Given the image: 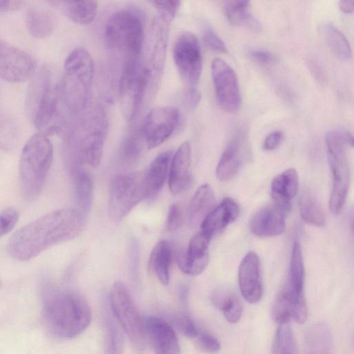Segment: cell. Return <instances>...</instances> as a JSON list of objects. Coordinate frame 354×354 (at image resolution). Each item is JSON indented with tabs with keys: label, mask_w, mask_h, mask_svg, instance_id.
Returning a JSON list of instances; mask_svg holds the SVG:
<instances>
[{
	"label": "cell",
	"mask_w": 354,
	"mask_h": 354,
	"mask_svg": "<svg viewBox=\"0 0 354 354\" xmlns=\"http://www.w3.org/2000/svg\"><path fill=\"white\" fill-rule=\"evenodd\" d=\"M272 354H297L295 339L289 323L279 324L273 341Z\"/></svg>",
	"instance_id": "cell-39"
},
{
	"label": "cell",
	"mask_w": 354,
	"mask_h": 354,
	"mask_svg": "<svg viewBox=\"0 0 354 354\" xmlns=\"http://www.w3.org/2000/svg\"><path fill=\"white\" fill-rule=\"evenodd\" d=\"M301 218L307 223L322 227L326 223V218L322 209L315 197L308 191H304L299 202Z\"/></svg>",
	"instance_id": "cell-35"
},
{
	"label": "cell",
	"mask_w": 354,
	"mask_h": 354,
	"mask_svg": "<svg viewBox=\"0 0 354 354\" xmlns=\"http://www.w3.org/2000/svg\"><path fill=\"white\" fill-rule=\"evenodd\" d=\"M283 133L281 131H274L270 133L263 142V148L266 151L275 149L281 143Z\"/></svg>",
	"instance_id": "cell-48"
},
{
	"label": "cell",
	"mask_w": 354,
	"mask_h": 354,
	"mask_svg": "<svg viewBox=\"0 0 354 354\" xmlns=\"http://www.w3.org/2000/svg\"><path fill=\"white\" fill-rule=\"evenodd\" d=\"M94 63L83 48L73 49L64 63V75L59 84L62 97L68 113L76 115L90 104Z\"/></svg>",
	"instance_id": "cell-4"
},
{
	"label": "cell",
	"mask_w": 354,
	"mask_h": 354,
	"mask_svg": "<svg viewBox=\"0 0 354 354\" xmlns=\"http://www.w3.org/2000/svg\"><path fill=\"white\" fill-rule=\"evenodd\" d=\"M331 348L328 328L322 324L313 326L307 338L306 354H331Z\"/></svg>",
	"instance_id": "cell-36"
},
{
	"label": "cell",
	"mask_w": 354,
	"mask_h": 354,
	"mask_svg": "<svg viewBox=\"0 0 354 354\" xmlns=\"http://www.w3.org/2000/svg\"><path fill=\"white\" fill-rule=\"evenodd\" d=\"M215 197L213 189L209 184L200 186L194 193L188 208V218L190 222L197 223L213 209Z\"/></svg>",
	"instance_id": "cell-30"
},
{
	"label": "cell",
	"mask_w": 354,
	"mask_h": 354,
	"mask_svg": "<svg viewBox=\"0 0 354 354\" xmlns=\"http://www.w3.org/2000/svg\"><path fill=\"white\" fill-rule=\"evenodd\" d=\"M66 134L70 170L83 165L97 168L102 160L108 132V121L104 108L90 104L75 115Z\"/></svg>",
	"instance_id": "cell-2"
},
{
	"label": "cell",
	"mask_w": 354,
	"mask_h": 354,
	"mask_svg": "<svg viewBox=\"0 0 354 354\" xmlns=\"http://www.w3.org/2000/svg\"><path fill=\"white\" fill-rule=\"evenodd\" d=\"M239 213L240 207L237 203L231 198H225L203 219L201 232L212 239L215 234L233 223Z\"/></svg>",
	"instance_id": "cell-21"
},
{
	"label": "cell",
	"mask_w": 354,
	"mask_h": 354,
	"mask_svg": "<svg viewBox=\"0 0 354 354\" xmlns=\"http://www.w3.org/2000/svg\"><path fill=\"white\" fill-rule=\"evenodd\" d=\"M147 198L145 170L115 176L111 180L109 216L122 221L141 201Z\"/></svg>",
	"instance_id": "cell-10"
},
{
	"label": "cell",
	"mask_w": 354,
	"mask_h": 354,
	"mask_svg": "<svg viewBox=\"0 0 354 354\" xmlns=\"http://www.w3.org/2000/svg\"><path fill=\"white\" fill-rule=\"evenodd\" d=\"M212 301L223 312L227 322L236 323L240 319L243 307L234 294L225 290H216L212 294Z\"/></svg>",
	"instance_id": "cell-34"
},
{
	"label": "cell",
	"mask_w": 354,
	"mask_h": 354,
	"mask_svg": "<svg viewBox=\"0 0 354 354\" xmlns=\"http://www.w3.org/2000/svg\"><path fill=\"white\" fill-rule=\"evenodd\" d=\"M171 321L176 327L186 337H196L199 330L191 317L184 312L172 315Z\"/></svg>",
	"instance_id": "cell-41"
},
{
	"label": "cell",
	"mask_w": 354,
	"mask_h": 354,
	"mask_svg": "<svg viewBox=\"0 0 354 354\" xmlns=\"http://www.w3.org/2000/svg\"><path fill=\"white\" fill-rule=\"evenodd\" d=\"M183 223V210L178 203H173L169 206L166 221V229L168 232L178 230Z\"/></svg>",
	"instance_id": "cell-46"
},
{
	"label": "cell",
	"mask_w": 354,
	"mask_h": 354,
	"mask_svg": "<svg viewBox=\"0 0 354 354\" xmlns=\"http://www.w3.org/2000/svg\"><path fill=\"white\" fill-rule=\"evenodd\" d=\"M42 316L47 329L61 339H72L91 322V309L79 293L46 283L41 291Z\"/></svg>",
	"instance_id": "cell-3"
},
{
	"label": "cell",
	"mask_w": 354,
	"mask_h": 354,
	"mask_svg": "<svg viewBox=\"0 0 354 354\" xmlns=\"http://www.w3.org/2000/svg\"><path fill=\"white\" fill-rule=\"evenodd\" d=\"M149 3L158 12V16L169 23L174 19L180 6L179 1H150Z\"/></svg>",
	"instance_id": "cell-42"
},
{
	"label": "cell",
	"mask_w": 354,
	"mask_h": 354,
	"mask_svg": "<svg viewBox=\"0 0 354 354\" xmlns=\"http://www.w3.org/2000/svg\"><path fill=\"white\" fill-rule=\"evenodd\" d=\"M20 140V130L15 120L0 108V149L12 151L17 147Z\"/></svg>",
	"instance_id": "cell-33"
},
{
	"label": "cell",
	"mask_w": 354,
	"mask_h": 354,
	"mask_svg": "<svg viewBox=\"0 0 354 354\" xmlns=\"http://www.w3.org/2000/svg\"><path fill=\"white\" fill-rule=\"evenodd\" d=\"M325 144L333 180L329 207L333 214H337L345 203L351 181L346 151L348 145L342 129L328 131L325 135Z\"/></svg>",
	"instance_id": "cell-7"
},
{
	"label": "cell",
	"mask_w": 354,
	"mask_h": 354,
	"mask_svg": "<svg viewBox=\"0 0 354 354\" xmlns=\"http://www.w3.org/2000/svg\"><path fill=\"white\" fill-rule=\"evenodd\" d=\"M191 162V146L185 141L178 148L170 162L169 187L173 195L181 193L189 184Z\"/></svg>",
	"instance_id": "cell-20"
},
{
	"label": "cell",
	"mask_w": 354,
	"mask_h": 354,
	"mask_svg": "<svg viewBox=\"0 0 354 354\" xmlns=\"http://www.w3.org/2000/svg\"><path fill=\"white\" fill-rule=\"evenodd\" d=\"M118 94L124 116L133 120L147 102V84L141 55L124 59L118 82Z\"/></svg>",
	"instance_id": "cell-11"
},
{
	"label": "cell",
	"mask_w": 354,
	"mask_h": 354,
	"mask_svg": "<svg viewBox=\"0 0 354 354\" xmlns=\"http://www.w3.org/2000/svg\"><path fill=\"white\" fill-rule=\"evenodd\" d=\"M180 118L178 109L173 106H157L147 115L141 130L147 149L158 147L174 133Z\"/></svg>",
	"instance_id": "cell-14"
},
{
	"label": "cell",
	"mask_w": 354,
	"mask_h": 354,
	"mask_svg": "<svg viewBox=\"0 0 354 354\" xmlns=\"http://www.w3.org/2000/svg\"><path fill=\"white\" fill-rule=\"evenodd\" d=\"M85 225V216L79 210L53 211L16 231L8 243V253L15 260L29 261L53 245L76 238Z\"/></svg>",
	"instance_id": "cell-1"
},
{
	"label": "cell",
	"mask_w": 354,
	"mask_h": 354,
	"mask_svg": "<svg viewBox=\"0 0 354 354\" xmlns=\"http://www.w3.org/2000/svg\"><path fill=\"white\" fill-rule=\"evenodd\" d=\"M145 143L141 130L131 133L125 139L121 148L120 158L122 163L129 166L137 160Z\"/></svg>",
	"instance_id": "cell-40"
},
{
	"label": "cell",
	"mask_w": 354,
	"mask_h": 354,
	"mask_svg": "<svg viewBox=\"0 0 354 354\" xmlns=\"http://www.w3.org/2000/svg\"><path fill=\"white\" fill-rule=\"evenodd\" d=\"M146 326L155 354H180L177 335L167 321L151 317L146 319Z\"/></svg>",
	"instance_id": "cell-19"
},
{
	"label": "cell",
	"mask_w": 354,
	"mask_h": 354,
	"mask_svg": "<svg viewBox=\"0 0 354 354\" xmlns=\"http://www.w3.org/2000/svg\"><path fill=\"white\" fill-rule=\"evenodd\" d=\"M304 286V277L288 275L272 308V316L276 323L286 324L291 320L298 324L305 322L307 317V306Z\"/></svg>",
	"instance_id": "cell-12"
},
{
	"label": "cell",
	"mask_w": 354,
	"mask_h": 354,
	"mask_svg": "<svg viewBox=\"0 0 354 354\" xmlns=\"http://www.w3.org/2000/svg\"><path fill=\"white\" fill-rule=\"evenodd\" d=\"M203 40L207 47L212 51L226 53L227 48L221 38L209 27L205 28Z\"/></svg>",
	"instance_id": "cell-43"
},
{
	"label": "cell",
	"mask_w": 354,
	"mask_h": 354,
	"mask_svg": "<svg viewBox=\"0 0 354 354\" xmlns=\"http://www.w3.org/2000/svg\"><path fill=\"white\" fill-rule=\"evenodd\" d=\"M176 252L174 244L166 240L159 241L151 251L149 266L162 285L169 283L170 268Z\"/></svg>",
	"instance_id": "cell-25"
},
{
	"label": "cell",
	"mask_w": 354,
	"mask_h": 354,
	"mask_svg": "<svg viewBox=\"0 0 354 354\" xmlns=\"http://www.w3.org/2000/svg\"><path fill=\"white\" fill-rule=\"evenodd\" d=\"M173 57L179 75L187 87V93L198 90L196 86L202 72V55L197 37L184 32L177 37Z\"/></svg>",
	"instance_id": "cell-13"
},
{
	"label": "cell",
	"mask_w": 354,
	"mask_h": 354,
	"mask_svg": "<svg viewBox=\"0 0 354 354\" xmlns=\"http://www.w3.org/2000/svg\"><path fill=\"white\" fill-rule=\"evenodd\" d=\"M248 55L250 59L263 64H270L276 61L275 55L263 49H252L248 51Z\"/></svg>",
	"instance_id": "cell-47"
},
{
	"label": "cell",
	"mask_w": 354,
	"mask_h": 354,
	"mask_svg": "<svg viewBox=\"0 0 354 354\" xmlns=\"http://www.w3.org/2000/svg\"><path fill=\"white\" fill-rule=\"evenodd\" d=\"M210 240L211 238L199 232L192 237L186 250H176V262L183 273L196 276L203 272L209 261Z\"/></svg>",
	"instance_id": "cell-17"
},
{
	"label": "cell",
	"mask_w": 354,
	"mask_h": 354,
	"mask_svg": "<svg viewBox=\"0 0 354 354\" xmlns=\"http://www.w3.org/2000/svg\"><path fill=\"white\" fill-rule=\"evenodd\" d=\"M250 1L230 0L225 1L224 10L228 21L237 26H243L254 30L261 28L259 21L249 11Z\"/></svg>",
	"instance_id": "cell-31"
},
{
	"label": "cell",
	"mask_w": 354,
	"mask_h": 354,
	"mask_svg": "<svg viewBox=\"0 0 354 354\" xmlns=\"http://www.w3.org/2000/svg\"><path fill=\"white\" fill-rule=\"evenodd\" d=\"M53 159V147L40 133L32 136L23 147L19 160V180L23 198L35 200L41 194Z\"/></svg>",
	"instance_id": "cell-5"
},
{
	"label": "cell",
	"mask_w": 354,
	"mask_h": 354,
	"mask_svg": "<svg viewBox=\"0 0 354 354\" xmlns=\"http://www.w3.org/2000/svg\"><path fill=\"white\" fill-rule=\"evenodd\" d=\"M212 77L217 101L227 112L236 111L241 103L237 75L223 59H214L211 65Z\"/></svg>",
	"instance_id": "cell-16"
},
{
	"label": "cell",
	"mask_w": 354,
	"mask_h": 354,
	"mask_svg": "<svg viewBox=\"0 0 354 354\" xmlns=\"http://www.w3.org/2000/svg\"><path fill=\"white\" fill-rule=\"evenodd\" d=\"M196 337L199 348L205 352L215 353L221 348L219 341L208 332L199 331Z\"/></svg>",
	"instance_id": "cell-44"
},
{
	"label": "cell",
	"mask_w": 354,
	"mask_h": 354,
	"mask_svg": "<svg viewBox=\"0 0 354 354\" xmlns=\"http://www.w3.org/2000/svg\"><path fill=\"white\" fill-rule=\"evenodd\" d=\"M169 22L160 17L154 19L144 42L141 62L147 84V101L155 95L166 59Z\"/></svg>",
	"instance_id": "cell-9"
},
{
	"label": "cell",
	"mask_w": 354,
	"mask_h": 354,
	"mask_svg": "<svg viewBox=\"0 0 354 354\" xmlns=\"http://www.w3.org/2000/svg\"><path fill=\"white\" fill-rule=\"evenodd\" d=\"M109 303L115 320L133 346L140 352L144 351L149 342L146 320L142 317L128 289L122 282L113 284Z\"/></svg>",
	"instance_id": "cell-8"
},
{
	"label": "cell",
	"mask_w": 354,
	"mask_h": 354,
	"mask_svg": "<svg viewBox=\"0 0 354 354\" xmlns=\"http://www.w3.org/2000/svg\"><path fill=\"white\" fill-rule=\"evenodd\" d=\"M299 177L296 170L290 168L276 176L271 183L274 205L286 214L291 209L292 200L297 194Z\"/></svg>",
	"instance_id": "cell-23"
},
{
	"label": "cell",
	"mask_w": 354,
	"mask_h": 354,
	"mask_svg": "<svg viewBox=\"0 0 354 354\" xmlns=\"http://www.w3.org/2000/svg\"><path fill=\"white\" fill-rule=\"evenodd\" d=\"M74 178L75 192L80 212L86 216L90 212L93 198V183L82 167L71 170Z\"/></svg>",
	"instance_id": "cell-32"
},
{
	"label": "cell",
	"mask_w": 354,
	"mask_h": 354,
	"mask_svg": "<svg viewBox=\"0 0 354 354\" xmlns=\"http://www.w3.org/2000/svg\"><path fill=\"white\" fill-rule=\"evenodd\" d=\"M179 298L180 301L185 305L188 298V288L187 286H181L179 290Z\"/></svg>",
	"instance_id": "cell-51"
},
{
	"label": "cell",
	"mask_w": 354,
	"mask_h": 354,
	"mask_svg": "<svg viewBox=\"0 0 354 354\" xmlns=\"http://www.w3.org/2000/svg\"><path fill=\"white\" fill-rule=\"evenodd\" d=\"M37 71V62L27 52L0 41V77L10 82L31 80Z\"/></svg>",
	"instance_id": "cell-15"
},
{
	"label": "cell",
	"mask_w": 354,
	"mask_h": 354,
	"mask_svg": "<svg viewBox=\"0 0 354 354\" xmlns=\"http://www.w3.org/2000/svg\"><path fill=\"white\" fill-rule=\"evenodd\" d=\"M286 214L274 204L257 212L250 221V230L260 237H272L282 234L286 229Z\"/></svg>",
	"instance_id": "cell-22"
},
{
	"label": "cell",
	"mask_w": 354,
	"mask_h": 354,
	"mask_svg": "<svg viewBox=\"0 0 354 354\" xmlns=\"http://www.w3.org/2000/svg\"><path fill=\"white\" fill-rule=\"evenodd\" d=\"M25 24L31 36L42 39L53 32L55 28V18L49 10L33 6L29 8L26 12Z\"/></svg>",
	"instance_id": "cell-28"
},
{
	"label": "cell",
	"mask_w": 354,
	"mask_h": 354,
	"mask_svg": "<svg viewBox=\"0 0 354 354\" xmlns=\"http://www.w3.org/2000/svg\"><path fill=\"white\" fill-rule=\"evenodd\" d=\"M323 34L330 48L339 58L348 59L351 56V48L345 35L334 25L326 24Z\"/></svg>",
	"instance_id": "cell-37"
},
{
	"label": "cell",
	"mask_w": 354,
	"mask_h": 354,
	"mask_svg": "<svg viewBox=\"0 0 354 354\" xmlns=\"http://www.w3.org/2000/svg\"><path fill=\"white\" fill-rule=\"evenodd\" d=\"M18 218V213L13 208H8L0 213V237L11 231Z\"/></svg>",
	"instance_id": "cell-45"
},
{
	"label": "cell",
	"mask_w": 354,
	"mask_h": 354,
	"mask_svg": "<svg viewBox=\"0 0 354 354\" xmlns=\"http://www.w3.org/2000/svg\"><path fill=\"white\" fill-rule=\"evenodd\" d=\"M239 285L243 298L249 303H257L263 295L260 262L257 254L248 252L239 268Z\"/></svg>",
	"instance_id": "cell-18"
},
{
	"label": "cell",
	"mask_w": 354,
	"mask_h": 354,
	"mask_svg": "<svg viewBox=\"0 0 354 354\" xmlns=\"http://www.w3.org/2000/svg\"><path fill=\"white\" fill-rule=\"evenodd\" d=\"M131 10H120L108 19L104 30L107 46L125 55L124 59L139 57L145 42L142 17Z\"/></svg>",
	"instance_id": "cell-6"
},
{
	"label": "cell",
	"mask_w": 354,
	"mask_h": 354,
	"mask_svg": "<svg viewBox=\"0 0 354 354\" xmlns=\"http://www.w3.org/2000/svg\"><path fill=\"white\" fill-rule=\"evenodd\" d=\"M1 281H0V288H1Z\"/></svg>",
	"instance_id": "cell-52"
},
{
	"label": "cell",
	"mask_w": 354,
	"mask_h": 354,
	"mask_svg": "<svg viewBox=\"0 0 354 354\" xmlns=\"http://www.w3.org/2000/svg\"><path fill=\"white\" fill-rule=\"evenodd\" d=\"M24 1L13 0H0V12H8L19 9Z\"/></svg>",
	"instance_id": "cell-49"
},
{
	"label": "cell",
	"mask_w": 354,
	"mask_h": 354,
	"mask_svg": "<svg viewBox=\"0 0 354 354\" xmlns=\"http://www.w3.org/2000/svg\"><path fill=\"white\" fill-rule=\"evenodd\" d=\"M340 10L345 13L353 12L354 10L353 0H342L339 3Z\"/></svg>",
	"instance_id": "cell-50"
},
{
	"label": "cell",
	"mask_w": 354,
	"mask_h": 354,
	"mask_svg": "<svg viewBox=\"0 0 354 354\" xmlns=\"http://www.w3.org/2000/svg\"><path fill=\"white\" fill-rule=\"evenodd\" d=\"M171 158V151L162 152L145 170L147 198L156 196L162 189L168 175Z\"/></svg>",
	"instance_id": "cell-26"
},
{
	"label": "cell",
	"mask_w": 354,
	"mask_h": 354,
	"mask_svg": "<svg viewBox=\"0 0 354 354\" xmlns=\"http://www.w3.org/2000/svg\"><path fill=\"white\" fill-rule=\"evenodd\" d=\"M104 354H122L123 334L115 319H113L107 312L104 315Z\"/></svg>",
	"instance_id": "cell-38"
},
{
	"label": "cell",
	"mask_w": 354,
	"mask_h": 354,
	"mask_svg": "<svg viewBox=\"0 0 354 354\" xmlns=\"http://www.w3.org/2000/svg\"><path fill=\"white\" fill-rule=\"evenodd\" d=\"M242 161L241 142L232 139L225 147L216 167V176L221 181L229 180L238 172Z\"/></svg>",
	"instance_id": "cell-29"
},
{
	"label": "cell",
	"mask_w": 354,
	"mask_h": 354,
	"mask_svg": "<svg viewBox=\"0 0 354 354\" xmlns=\"http://www.w3.org/2000/svg\"><path fill=\"white\" fill-rule=\"evenodd\" d=\"M68 19L80 25L91 24L97 10L95 1H53L50 2Z\"/></svg>",
	"instance_id": "cell-27"
},
{
	"label": "cell",
	"mask_w": 354,
	"mask_h": 354,
	"mask_svg": "<svg viewBox=\"0 0 354 354\" xmlns=\"http://www.w3.org/2000/svg\"><path fill=\"white\" fill-rule=\"evenodd\" d=\"M54 84L52 72L47 66H41L31 78L26 98V110L31 120Z\"/></svg>",
	"instance_id": "cell-24"
}]
</instances>
